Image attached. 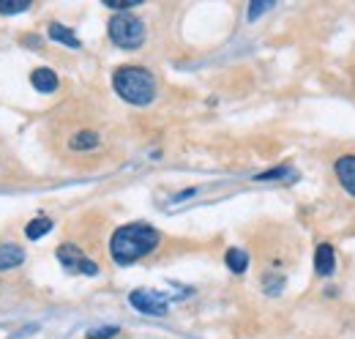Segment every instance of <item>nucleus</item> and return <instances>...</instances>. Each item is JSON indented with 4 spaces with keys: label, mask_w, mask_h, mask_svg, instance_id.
<instances>
[{
    "label": "nucleus",
    "mask_w": 355,
    "mask_h": 339,
    "mask_svg": "<svg viewBox=\"0 0 355 339\" xmlns=\"http://www.w3.org/2000/svg\"><path fill=\"white\" fill-rule=\"evenodd\" d=\"M28 8H31V0H0V14H19Z\"/></svg>",
    "instance_id": "nucleus-14"
},
{
    "label": "nucleus",
    "mask_w": 355,
    "mask_h": 339,
    "mask_svg": "<svg viewBox=\"0 0 355 339\" xmlns=\"http://www.w3.org/2000/svg\"><path fill=\"white\" fill-rule=\"evenodd\" d=\"M112 88L129 104H150L156 99V80L142 66H121L112 74Z\"/></svg>",
    "instance_id": "nucleus-2"
},
{
    "label": "nucleus",
    "mask_w": 355,
    "mask_h": 339,
    "mask_svg": "<svg viewBox=\"0 0 355 339\" xmlns=\"http://www.w3.org/2000/svg\"><path fill=\"white\" fill-rule=\"evenodd\" d=\"M58 260H60V265H66V268L74 271V274H88V276H96V274H98V265H96L93 260H88L74 244H63V247L58 249Z\"/></svg>",
    "instance_id": "nucleus-4"
},
{
    "label": "nucleus",
    "mask_w": 355,
    "mask_h": 339,
    "mask_svg": "<svg viewBox=\"0 0 355 339\" xmlns=\"http://www.w3.org/2000/svg\"><path fill=\"white\" fill-rule=\"evenodd\" d=\"M110 39L123 49H137L145 42V25L139 17H134L129 11H118L110 19Z\"/></svg>",
    "instance_id": "nucleus-3"
},
{
    "label": "nucleus",
    "mask_w": 355,
    "mask_h": 339,
    "mask_svg": "<svg viewBox=\"0 0 355 339\" xmlns=\"http://www.w3.org/2000/svg\"><path fill=\"white\" fill-rule=\"evenodd\" d=\"M22 260H25V252L17 244H0V271L17 268L22 265Z\"/></svg>",
    "instance_id": "nucleus-8"
},
{
    "label": "nucleus",
    "mask_w": 355,
    "mask_h": 339,
    "mask_svg": "<svg viewBox=\"0 0 355 339\" xmlns=\"http://www.w3.org/2000/svg\"><path fill=\"white\" fill-rule=\"evenodd\" d=\"M31 83H33L36 90H42V93H52V90L58 88V77H55L52 69H36V72L31 74Z\"/></svg>",
    "instance_id": "nucleus-9"
},
{
    "label": "nucleus",
    "mask_w": 355,
    "mask_h": 339,
    "mask_svg": "<svg viewBox=\"0 0 355 339\" xmlns=\"http://www.w3.org/2000/svg\"><path fill=\"white\" fill-rule=\"evenodd\" d=\"M279 175H290V170H270V172H263V175H257V181H273V178H279Z\"/></svg>",
    "instance_id": "nucleus-18"
},
{
    "label": "nucleus",
    "mask_w": 355,
    "mask_h": 339,
    "mask_svg": "<svg viewBox=\"0 0 355 339\" xmlns=\"http://www.w3.org/2000/svg\"><path fill=\"white\" fill-rule=\"evenodd\" d=\"M270 8V3L268 0H257V3H252V8H249V19H257L263 11H268Z\"/></svg>",
    "instance_id": "nucleus-15"
},
{
    "label": "nucleus",
    "mask_w": 355,
    "mask_h": 339,
    "mask_svg": "<svg viewBox=\"0 0 355 339\" xmlns=\"http://www.w3.org/2000/svg\"><path fill=\"white\" fill-rule=\"evenodd\" d=\"M52 230V219H46V216H39V219H33L28 227H25V235L31 238V241H36V238H42Z\"/></svg>",
    "instance_id": "nucleus-11"
},
{
    "label": "nucleus",
    "mask_w": 355,
    "mask_h": 339,
    "mask_svg": "<svg viewBox=\"0 0 355 339\" xmlns=\"http://www.w3.org/2000/svg\"><path fill=\"white\" fill-rule=\"evenodd\" d=\"M132 306L142 315H164L167 312V298L156 290H134L132 296Z\"/></svg>",
    "instance_id": "nucleus-5"
},
{
    "label": "nucleus",
    "mask_w": 355,
    "mask_h": 339,
    "mask_svg": "<svg viewBox=\"0 0 355 339\" xmlns=\"http://www.w3.org/2000/svg\"><path fill=\"white\" fill-rule=\"evenodd\" d=\"M227 265H230V271H235V274H243L246 271V265H249V254L243 252V249H227Z\"/></svg>",
    "instance_id": "nucleus-12"
},
{
    "label": "nucleus",
    "mask_w": 355,
    "mask_h": 339,
    "mask_svg": "<svg viewBox=\"0 0 355 339\" xmlns=\"http://www.w3.org/2000/svg\"><path fill=\"white\" fill-rule=\"evenodd\" d=\"M49 39H52V42L66 44V47H71V49L80 47V39L74 36V31H69V28L60 25V22H52V25H49Z\"/></svg>",
    "instance_id": "nucleus-10"
},
{
    "label": "nucleus",
    "mask_w": 355,
    "mask_h": 339,
    "mask_svg": "<svg viewBox=\"0 0 355 339\" xmlns=\"http://www.w3.org/2000/svg\"><path fill=\"white\" fill-rule=\"evenodd\" d=\"M162 235L150 224H126L118 227L110 238V254L118 265H132L134 260L150 254L159 247Z\"/></svg>",
    "instance_id": "nucleus-1"
},
{
    "label": "nucleus",
    "mask_w": 355,
    "mask_h": 339,
    "mask_svg": "<svg viewBox=\"0 0 355 339\" xmlns=\"http://www.w3.org/2000/svg\"><path fill=\"white\" fill-rule=\"evenodd\" d=\"M139 0H104V6H110V8H121V11H126V8H132L137 6Z\"/></svg>",
    "instance_id": "nucleus-16"
},
{
    "label": "nucleus",
    "mask_w": 355,
    "mask_h": 339,
    "mask_svg": "<svg viewBox=\"0 0 355 339\" xmlns=\"http://www.w3.org/2000/svg\"><path fill=\"white\" fill-rule=\"evenodd\" d=\"M96 145H98V134L96 131H80V134L71 137V148L74 151H90Z\"/></svg>",
    "instance_id": "nucleus-13"
},
{
    "label": "nucleus",
    "mask_w": 355,
    "mask_h": 339,
    "mask_svg": "<svg viewBox=\"0 0 355 339\" xmlns=\"http://www.w3.org/2000/svg\"><path fill=\"white\" fill-rule=\"evenodd\" d=\"M336 178L355 197V156H339L336 159Z\"/></svg>",
    "instance_id": "nucleus-7"
},
{
    "label": "nucleus",
    "mask_w": 355,
    "mask_h": 339,
    "mask_svg": "<svg viewBox=\"0 0 355 339\" xmlns=\"http://www.w3.org/2000/svg\"><path fill=\"white\" fill-rule=\"evenodd\" d=\"M115 334H118V329H112V326H110V329H98V331H90L88 339H110V337H115Z\"/></svg>",
    "instance_id": "nucleus-17"
},
{
    "label": "nucleus",
    "mask_w": 355,
    "mask_h": 339,
    "mask_svg": "<svg viewBox=\"0 0 355 339\" xmlns=\"http://www.w3.org/2000/svg\"><path fill=\"white\" fill-rule=\"evenodd\" d=\"M334 268H336V254L331 249V244H320L314 252V271L320 276H331Z\"/></svg>",
    "instance_id": "nucleus-6"
}]
</instances>
